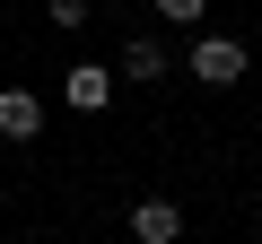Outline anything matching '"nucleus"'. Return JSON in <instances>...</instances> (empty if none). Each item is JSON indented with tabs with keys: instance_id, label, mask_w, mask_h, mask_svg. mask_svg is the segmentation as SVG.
<instances>
[{
	"instance_id": "1",
	"label": "nucleus",
	"mask_w": 262,
	"mask_h": 244,
	"mask_svg": "<svg viewBox=\"0 0 262 244\" xmlns=\"http://www.w3.org/2000/svg\"><path fill=\"white\" fill-rule=\"evenodd\" d=\"M184 70H192L201 87H236V79L253 70V53H245L236 35H192V44H184Z\"/></svg>"
},
{
	"instance_id": "2",
	"label": "nucleus",
	"mask_w": 262,
	"mask_h": 244,
	"mask_svg": "<svg viewBox=\"0 0 262 244\" xmlns=\"http://www.w3.org/2000/svg\"><path fill=\"white\" fill-rule=\"evenodd\" d=\"M35 131H44V96L0 87V140H35Z\"/></svg>"
},
{
	"instance_id": "3",
	"label": "nucleus",
	"mask_w": 262,
	"mask_h": 244,
	"mask_svg": "<svg viewBox=\"0 0 262 244\" xmlns=\"http://www.w3.org/2000/svg\"><path fill=\"white\" fill-rule=\"evenodd\" d=\"M131 235H140V244H175L184 235V209L175 201H131Z\"/></svg>"
},
{
	"instance_id": "4",
	"label": "nucleus",
	"mask_w": 262,
	"mask_h": 244,
	"mask_svg": "<svg viewBox=\"0 0 262 244\" xmlns=\"http://www.w3.org/2000/svg\"><path fill=\"white\" fill-rule=\"evenodd\" d=\"M70 105H79V113H105V105H114V79H105L96 61H79V70H70Z\"/></svg>"
},
{
	"instance_id": "5",
	"label": "nucleus",
	"mask_w": 262,
	"mask_h": 244,
	"mask_svg": "<svg viewBox=\"0 0 262 244\" xmlns=\"http://www.w3.org/2000/svg\"><path fill=\"white\" fill-rule=\"evenodd\" d=\"M158 70H166V44H122V79H140V87H149Z\"/></svg>"
},
{
	"instance_id": "6",
	"label": "nucleus",
	"mask_w": 262,
	"mask_h": 244,
	"mask_svg": "<svg viewBox=\"0 0 262 244\" xmlns=\"http://www.w3.org/2000/svg\"><path fill=\"white\" fill-rule=\"evenodd\" d=\"M53 27H61V35H79V27H88V0H53Z\"/></svg>"
},
{
	"instance_id": "7",
	"label": "nucleus",
	"mask_w": 262,
	"mask_h": 244,
	"mask_svg": "<svg viewBox=\"0 0 262 244\" xmlns=\"http://www.w3.org/2000/svg\"><path fill=\"white\" fill-rule=\"evenodd\" d=\"M201 9H210V0H158V18H175V27H192Z\"/></svg>"
}]
</instances>
